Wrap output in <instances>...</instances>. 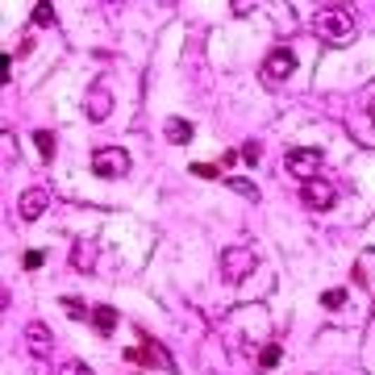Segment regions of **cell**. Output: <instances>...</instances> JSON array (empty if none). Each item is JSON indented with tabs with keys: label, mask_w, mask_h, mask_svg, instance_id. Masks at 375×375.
I'll return each instance as SVG.
<instances>
[{
	"label": "cell",
	"mask_w": 375,
	"mask_h": 375,
	"mask_svg": "<svg viewBox=\"0 0 375 375\" xmlns=\"http://www.w3.org/2000/svg\"><path fill=\"white\" fill-rule=\"evenodd\" d=\"M280 342H267V346H263V355H259V367H263V371H271V367H276V363H280Z\"/></svg>",
	"instance_id": "17"
},
{
	"label": "cell",
	"mask_w": 375,
	"mask_h": 375,
	"mask_svg": "<svg viewBox=\"0 0 375 375\" xmlns=\"http://www.w3.org/2000/svg\"><path fill=\"white\" fill-rule=\"evenodd\" d=\"M47 209H50V196L42 192V188H25V192L17 196V213H21V221H38Z\"/></svg>",
	"instance_id": "9"
},
{
	"label": "cell",
	"mask_w": 375,
	"mask_h": 375,
	"mask_svg": "<svg viewBox=\"0 0 375 375\" xmlns=\"http://www.w3.org/2000/svg\"><path fill=\"white\" fill-rule=\"evenodd\" d=\"M21 338H25V350H30L34 359H50V350H54V333H50V326L30 321V326L21 329Z\"/></svg>",
	"instance_id": "8"
},
{
	"label": "cell",
	"mask_w": 375,
	"mask_h": 375,
	"mask_svg": "<svg viewBox=\"0 0 375 375\" xmlns=\"http://www.w3.org/2000/svg\"><path fill=\"white\" fill-rule=\"evenodd\" d=\"M192 176H200V180H226V171L221 167H209V163H196Z\"/></svg>",
	"instance_id": "19"
},
{
	"label": "cell",
	"mask_w": 375,
	"mask_h": 375,
	"mask_svg": "<svg viewBox=\"0 0 375 375\" xmlns=\"http://www.w3.org/2000/svg\"><path fill=\"white\" fill-rule=\"evenodd\" d=\"M92 171L100 180H121V176H130V154L121 146H100L92 154Z\"/></svg>",
	"instance_id": "4"
},
{
	"label": "cell",
	"mask_w": 375,
	"mask_h": 375,
	"mask_svg": "<svg viewBox=\"0 0 375 375\" xmlns=\"http://www.w3.org/2000/svg\"><path fill=\"white\" fill-rule=\"evenodd\" d=\"M125 359H134V363H146V367H159V371L176 375V359H171V355H167V346H163V342H154V338H142V346L125 350Z\"/></svg>",
	"instance_id": "6"
},
{
	"label": "cell",
	"mask_w": 375,
	"mask_h": 375,
	"mask_svg": "<svg viewBox=\"0 0 375 375\" xmlns=\"http://www.w3.org/2000/svg\"><path fill=\"white\" fill-rule=\"evenodd\" d=\"M226 184L234 188L238 196H246V200H250V204H254V200H259V188L250 184V180H242V176H226Z\"/></svg>",
	"instance_id": "15"
},
{
	"label": "cell",
	"mask_w": 375,
	"mask_h": 375,
	"mask_svg": "<svg viewBox=\"0 0 375 375\" xmlns=\"http://www.w3.org/2000/svg\"><path fill=\"white\" fill-rule=\"evenodd\" d=\"M321 159H326V154H321L317 146H296V150H288V154H283V167H288V171L305 184V180H317Z\"/></svg>",
	"instance_id": "5"
},
{
	"label": "cell",
	"mask_w": 375,
	"mask_h": 375,
	"mask_svg": "<svg viewBox=\"0 0 375 375\" xmlns=\"http://www.w3.org/2000/svg\"><path fill=\"white\" fill-rule=\"evenodd\" d=\"M25 267L38 271V267H42V250H30V254H25Z\"/></svg>",
	"instance_id": "22"
},
{
	"label": "cell",
	"mask_w": 375,
	"mask_h": 375,
	"mask_svg": "<svg viewBox=\"0 0 375 375\" xmlns=\"http://www.w3.org/2000/svg\"><path fill=\"white\" fill-rule=\"evenodd\" d=\"M59 305H63V313H67L71 321H80V317H92V309H88V305H84L80 296H63Z\"/></svg>",
	"instance_id": "14"
},
{
	"label": "cell",
	"mask_w": 375,
	"mask_h": 375,
	"mask_svg": "<svg viewBox=\"0 0 375 375\" xmlns=\"http://www.w3.org/2000/svg\"><path fill=\"white\" fill-rule=\"evenodd\" d=\"M117 321H121V317H117V309H113V305H92V326H96L100 338H109V333L117 329Z\"/></svg>",
	"instance_id": "11"
},
{
	"label": "cell",
	"mask_w": 375,
	"mask_h": 375,
	"mask_svg": "<svg viewBox=\"0 0 375 375\" xmlns=\"http://www.w3.org/2000/svg\"><path fill=\"white\" fill-rule=\"evenodd\" d=\"M4 163L13 167V134H4Z\"/></svg>",
	"instance_id": "24"
},
{
	"label": "cell",
	"mask_w": 375,
	"mask_h": 375,
	"mask_svg": "<svg viewBox=\"0 0 375 375\" xmlns=\"http://www.w3.org/2000/svg\"><path fill=\"white\" fill-rule=\"evenodd\" d=\"M30 21H34V25H54V4H50V0H38Z\"/></svg>",
	"instance_id": "16"
},
{
	"label": "cell",
	"mask_w": 375,
	"mask_h": 375,
	"mask_svg": "<svg viewBox=\"0 0 375 375\" xmlns=\"http://www.w3.org/2000/svg\"><path fill=\"white\" fill-rule=\"evenodd\" d=\"M192 134H196V125H192V121H184V117H167V125H163V138L176 142V146L192 142Z\"/></svg>",
	"instance_id": "12"
},
{
	"label": "cell",
	"mask_w": 375,
	"mask_h": 375,
	"mask_svg": "<svg viewBox=\"0 0 375 375\" xmlns=\"http://www.w3.org/2000/svg\"><path fill=\"white\" fill-rule=\"evenodd\" d=\"M300 200H305V209H313V213H326V209H333V200H338V192H333V184L329 180H305L300 184Z\"/></svg>",
	"instance_id": "7"
},
{
	"label": "cell",
	"mask_w": 375,
	"mask_h": 375,
	"mask_svg": "<svg viewBox=\"0 0 375 375\" xmlns=\"http://www.w3.org/2000/svg\"><path fill=\"white\" fill-rule=\"evenodd\" d=\"M63 375H92V367H84V363H67Z\"/></svg>",
	"instance_id": "23"
},
{
	"label": "cell",
	"mask_w": 375,
	"mask_h": 375,
	"mask_svg": "<svg viewBox=\"0 0 375 375\" xmlns=\"http://www.w3.org/2000/svg\"><path fill=\"white\" fill-rule=\"evenodd\" d=\"M34 142H38V154H42V159H54V134H50V130H38Z\"/></svg>",
	"instance_id": "18"
},
{
	"label": "cell",
	"mask_w": 375,
	"mask_h": 375,
	"mask_svg": "<svg viewBox=\"0 0 375 375\" xmlns=\"http://www.w3.org/2000/svg\"><path fill=\"white\" fill-rule=\"evenodd\" d=\"M321 305H326V309H342V305H346V292H342V288H329L326 296H321Z\"/></svg>",
	"instance_id": "20"
},
{
	"label": "cell",
	"mask_w": 375,
	"mask_h": 375,
	"mask_svg": "<svg viewBox=\"0 0 375 375\" xmlns=\"http://www.w3.org/2000/svg\"><path fill=\"white\" fill-rule=\"evenodd\" d=\"M309 25H313V34H317L326 47H346L350 34H355V17H350L346 4H326V8H317Z\"/></svg>",
	"instance_id": "1"
},
{
	"label": "cell",
	"mask_w": 375,
	"mask_h": 375,
	"mask_svg": "<svg viewBox=\"0 0 375 375\" xmlns=\"http://www.w3.org/2000/svg\"><path fill=\"white\" fill-rule=\"evenodd\" d=\"M84 109H88V121H109V113H113L109 88H92V92L84 96Z\"/></svg>",
	"instance_id": "10"
},
{
	"label": "cell",
	"mask_w": 375,
	"mask_h": 375,
	"mask_svg": "<svg viewBox=\"0 0 375 375\" xmlns=\"http://www.w3.org/2000/svg\"><path fill=\"white\" fill-rule=\"evenodd\" d=\"M367 117L375 121V88H371V96H367Z\"/></svg>",
	"instance_id": "25"
},
{
	"label": "cell",
	"mask_w": 375,
	"mask_h": 375,
	"mask_svg": "<svg viewBox=\"0 0 375 375\" xmlns=\"http://www.w3.org/2000/svg\"><path fill=\"white\" fill-rule=\"evenodd\" d=\"M259 154H263V150H259V142H246V146H242V159H246L250 167L259 163Z\"/></svg>",
	"instance_id": "21"
},
{
	"label": "cell",
	"mask_w": 375,
	"mask_h": 375,
	"mask_svg": "<svg viewBox=\"0 0 375 375\" xmlns=\"http://www.w3.org/2000/svg\"><path fill=\"white\" fill-rule=\"evenodd\" d=\"M71 267L84 271V276L92 271L96 267V242H75V246H71Z\"/></svg>",
	"instance_id": "13"
},
{
	"label": "cell",
	"mask_w": 375,
	"mask_h": 375,
	"mask_svg": "<svg viewBox=\"0 0 375 375\" xmlns=\"http://www.w3.org/2000/svg\"><path fill=\"white\" fill-rule=\"evenodd\" d=\"M254 267H259V254L250 246H226L221 250V276H226V283H242Z\"/></svg>",
	"instance_id": "3"
},
{
	"label": "cell",
	"mask_w": 375,
	"mask_h": 375,
	"mask_svg": "<svg viewBox=\"0 0 375 375\" xmlns=\"http://www.w3.org/2000/svg\"><path fill=\"white\" fill-rule=\"evenodd\" d=\"M292 71H296V54H292L288 47H280V50H271V54L263 59L259 80H263V88H283Z\"/></svg>",
	"instance_id": "2"
}]
</instances>
